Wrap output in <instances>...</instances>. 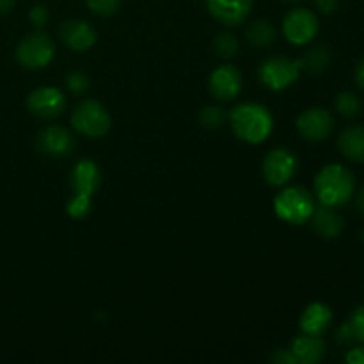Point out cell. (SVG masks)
Segmentation results:
<instances>
[{
	"label": "cell",
	"instance_id": "obj_4",
	"mask_svg": "<svg viewBox=\"0 0 364 364\" xmlns=\"http://www.w3.org/2000/svg\"><path fill=\"white\" fill-rule=\"evenodd\" d=\"M274 210L288 224H304L315 210V199L304 187H288L274 199Z\"/></svg>",
	"mask_w": 364,
	"mask_h": 364
},
{
	"label": "cell",
	"instance_id": "obj_29",
	"mask_svg": "<svg viewBox=\"0 0 364 364\" xmlns=\"http://www.w3.org/2000/svg\"><path fill=\"white\" fill-rule=\"evenodd\" d=\"M270 361L276 364H297L294 354L290 352V348H277V350L270 355Z\"/></svg>",
	"mask_w": 364,
	"mask_h": 364
},
{
	"label": "cell",
	"instance_id": "obj_9",
	"mask_svg": "<svg viewBox=\"0 0 364 364\" xmlns=\"http://www.w3.org/2000/svg\"><path fill=\"white\" fill-rule=\"evenodd\" d=\"M284 38L294 45H308L318 32V18L304 7L290 11L283 21Z\"/></svg>",
	"mask_w": 364,
	"mask_h": 364
},
{
	"label": "cell",
	"instance_id": "obj_2",
	"mask_svg": "<svg viewBox=\"0 0 364 364\" xmlns=\"http://www.w3.org/2000/svg\"><path fill=\"white\" fill-rule=\"evenodd\" d=\"M355 191V178L350 169L341 164H329L315 178V194L320 205L336 206L350 201Z\"/></svg>",
	"mask_w": 364,
	"mask_h": 364
},
{
	"label": "cell",
	"instance_id": "obj_3",
	"mask_svg": "<svg viewBox=\"0 0 364 364\" xmlns=\"http://www.w3.org/2000/svg\"><path fill=\"white\" fill-rule=\"evenodd\" d=\"M102 173L98 166L91 160H80L75 164L70 173V185L73 191V198L68 203L66 210L73 219H84L91 212L92 194L98 191Z\"/></svg>",
	"mask_w": 364,
	"mask_h": 364
},
{
	"label": "cell",
	"instance_id": "obj_17",
	"mask_svg": "<svg viewBox=\"0 0 364 364\" xmlns=\"http://www.w3.org/2000/svg\"><path fill=\"white\" fill-rule=\"evenodd\" d=\"M331 322H333V311H331L329 306L323 304V302H313L301 315L299 326L304 334L320 336V334L326 333Z\"/></svg>",
	"mask_w": 364,
	"mask_h": 364
},
{
	"label": "cell",
	"instance_id": "obj_27",
	"mask_svg": "<svg viewBox=\"0 0 364 364\" xmlns=\"http://www.w3.org/2000/svg\"><path fill=\"white\" fill-rule=\"evenodd\" d=\"M348 323H350V329L352 333H354V340L364 343V306H359V308L352 313Z\"/></svg>",
	"mask_w": 364,
	"mask_h": 364
},
{
	"label": "cell",
	"instance_id": "obj_10",
	"mask_svg": "<svg viewBox=\"0 0 364 364\" xmlns=\"http://www.w3.org/2000/svg\"><path fill=\"white\" fill-rule=\"evenodd\" d=\"M27 107L39 119H55L66 110V96L57 87H39L28 95Z\"/></svg>",
	"mask_w": 364,
	"mask_h": 364
},
{
	"label": "cell",
	"instance_id": "obj_25",
	"mask_svg": "<svg viewBox=\"0 0 364 364\" xmlns=\"http://www.w3.org/2000/svg\"><path fill=\"white\" fill-rule=\"evenodd\" d=\"M89 85H91V80H89L87 73H84V71H71L66 77L68 91L75 96L84 95L89 89Z\"/></svg>",
	"mask_w": 364,
	"mask_h": 364
},
{
	"label": "cell",
	"instance_id": "obj_21",
	"mask_svg": "<svg viewBox=\"0 0 364 364\" xmlns=\"http://www.w3.org/2000/svg\"><path fill=\"white\" fill-rule=\"evenodd\" d=\"M245 38H247L249 45L256 46V48H269L270 45L276 43L277 31L270 21L258 20L249 25L247 32H245Z\"/></svg>",
	"mask_w": 364,
	"mask_h": 364
},
{
	"label": "cell",
	"instance_id": "obj_30",
	"mask_svg": "<svg viewBox=\"0 0 364 364\" xmlns=\"http://www.w3.org/2000/svg\"><path fill=\"white\" fill-rule=\"evenodd\" d=\"M315 6L320 13L333 14L340 7V0H315Z\"/></svg>",
	"mask_w": 364,
	"mask_h": 364
},
{
	"label": "cell",
	"instance_id": "obj_13",
	"mask_svg": "<svg viewBox=\"0 0 364 364\" xmlns=\"http://www.w3.org/2000/svg\"><path fill=\"white\" fill-rule=\"evenodd\" d=\"M59 38L73 52H85L95 46L98 34L87 21L66 20L59 25Z\"/></svg>",
	"mask_w": 364,
	"mask_h": 364
},
{
	"label": "cell",
	"instance_id": "obj_6",
	"mask_svg": "<svg viewBox=\"0 0 364 364\" xmlns=\"http://www.w3.org/2000/svg\"><path fill=\"white\" fill-rule=\"evenodd\" d=\"M55 55V45L46 32L36 31L21 39L16 48V59L27 70H41L48 66Z\"/></svg>",
	"mask_w": 364,
	"mask_h": 364
},
{
	"label": "cell",
	"instance_id": "obj_36",
	"mask_svg": "<svg viewBox=\"0 0 364 364\" xmlns=\"http://www.w3.org/2000/svg\"><path fill=\"white\" fill-rule=\"evenodd\" d=\"M284 2H299V0H284Z\"/></svg>",
	"mask_w": 364,
	"mask_h": 364
},
{
	"label": "cell",
	"instance_id": "obj_28",
	"mask_svg": "<svg viewBox=\"0 0 364 364\" xmlns=\"http://www.w3.org/2000/svg\"><path fill=\"white\" fill-rule=\"evenodd\" d=\"M28 20L34 25L36 28H43L48 21V11H46L45 6H34L28 13Z\"/></svg>",
	"mask_w": 364,
	"mask_h": 364
},
{
	"label": "cell",
	"instance_id": "obj_33",
	"mask_svg": "<svg viewBox=\"0 0 364 364\" xmlns=\"http://www.w3.org/2000/svg\"><path fill=\"white\" fill-rule=\"evenodd\" d=\"M355 84L364 91V59L355 68Z\"/></svg>",
	"mask_w": 364,
	"mask_h": 364
},
{
	"label": "cell",
	"instance_id": "obj_26",
	"mask_svg": "<svg viewBox=\"0 0 364 364\" xmlns=\"http://www.w3.org/2000/svg\"><path fill=\"white\" fill-rule=\"evenodd\" d=\"M89 9L98 16H112L121 6V0H85Z\"/></svg>",
	"mask_w": 364,
	"mask_h": 364
},
{
	"label": "cell",
	"instance_id": "obj_19",
	"mask_svg": "<svg viewBox=\"0 0 364 364\" xmlns=\"http://www.w3.org/2000/svg\"><path fill=\"white\" fill-rule=\"evenodd\" d=\"M338 144L348 160L364 162V127H359V124L348 127L347 130L341 132Z\"/></svg>",
	"mask_w": 364,
	"mask_h": 364
},
{
	"label": "cell",
	"instance_id": "obj_22",
	"mask_svg": "<svg viewBox=\"0 0 364 364\" xmlns=\"http://www.w3.org/2000/svg\"><path fill=\"white\" fill-rule=\"evenodd\" d=\"M334 107H336V110L341 116L347 117V119H352V117L361 114L363 103L355 92L343 91L336 96V100H334Z\"/></svg>",
	"mask_w": 364,
	"mask_h": 364
},
{
	"label": "cell",
	"instance_id": "obj_31",
	"mask_svg": "<svg viewBox=\"0 0 364 364\" xmlns=\"http://www.w3.org/2000/svg\"><path fill=\"white\" fill-rule=\"evenodd\" d=\"M336 340L340 341V343H352V341H355L354 340V333H352V329H350V323L345 322L343 326L338 329Z\"/></svg>",
	"mask_w": 364,
	"mask_h": 364
},
{
	"label": "cell",
	"instance_id": "obj_11",
	"mask_svg": "<svg viewBox=\"0 0 364 364\" xmlns=\"http://www.w3.org/2000/svg\"><path fill=\"white\" fill-rule=\"evenodd\" d=\"M334 128V119L329 110L322 107L306 109L297 119V130L306 141L320 142L326 141Z\"/></svg>",
	"mask_w": 364,
	"mask_h": 364
},
{
	"label": "cell",
	"instance_id": "obj_35",
	"mask_svg": "<svg viewBox=\"0 0 364 364\" xmlns=\"http://www.w3.org/2000/svg\"><path fill=\"white\" fill-rule=\"evenodd\" d=\"M358 208H359V212H361L363 215H364V187H363V191L359 192V198H358Z\"/></svg>",
	"mask_w": 364,
	"mask_h": 364
},
{
	"label": "cell",
	"instance_id": "obj_16",
	"mask_svg": "<svg viewBox=\"0 0 364 364\" xmlns=\"http://www.w3.org/2000/svg\"><path fill=\"white\" fill-rule=\"evenodd\" d=\"M309 220H311L313 230H315L322 238H329V240L331 238L340 237L345 226L343 217H341L333 206L327 205L315 206Z\"/></svg>",
	"mask_w": 364,
	"mask_h": 364
},
{
	"label": "cell",
	"instance_id": "obj_14",
	"mask_svg": "<svg viewBox=\"0 0 364 364\" xmlns=\"http://www.w3.org/2000/svg\"><path fill=\"white\" fill-rule=\"evenodd\" d=\"M208 89L213 98L220 100V102H230V100L237 98L240 92L242 73L238 71V68L231 66V64L219 66L210 75Z\"/></svg>",
	"mask_w": 364,
	"mask_h": 364
},
{
	"label": "cell",
	"instance_id": "obj_20",
	"mask_svg": "<svg viewBox=\"0 0 364 364\" xmlns=\"http://www.w3.org/2000/svg\"><path fill=\"white\" fill-rule=\"evenodd\" d=\"M331 64V50L326 45H316L306 50L304 55L299 59L301 71H308L311 75H318L326 71Z\"/></svg>",
	"mask_w": 364,
	"mask_h": 364
},
{
	"label": "cell",
	"instance_id": "obj_23",
	"mask_svg": "<svg viewBox=\"0 0 364 364\" xmlns=\"http://www.w3.org/2000/svg\"><path fill=\"white\" fill-rule=\"evenodd\" d=\"M213 48H215L217 55L224 57V59H231V57L237 55L238 50H240V43H238L237 36L231 34V32H220L215 38Z\"/></svg>",
	"mask_w": 364,
	"mask_h": 364
},
{
	"label": "cell",
	"instance_id": "obj_12",
	"mask_svg": "<svg viewBox=\"0 0 364 364\" xmlns=\"http://www.w3.org/2000/svg\"><path fill=\"white\" fill-rule=\"evenodd\" d=\"M36 148L43 155L52 156V159H66L77 148L75 137L63 127H48L39 132L36 139Z\"/></svg>",
	"mask_w": 364,
	"mask_h": 364
},
{
	"label": "cell",
	"instance_id": "obj_18",
	"mask_svg": "<svg viewBox=\"0 0 364 364\" xmlns=\"http://www.w3.org/2000/svg\"><path fill=\"white\" fill-rule=\"evenodd\" d=\"M290 352L297 363L316 364L322 361L323 354H326V343H323V340H320V336L302 333L301 336L291 341Z\"/></svg>",
	"mask_w": 364,
	"mask_h": 364
},
{
	"label": "cell",
	"instance_id": "obj_1",
	"mask_svg": "<svg viewBox=\"0 0 364 364\" xmlns=\"http://www.w3.org/2000/svg\"><path fill=\"white\" fill-rule=\"evenodd\" d=\"M230 124L235 135L249 144H259L274 128L272 114L259 103H240L230 114Z\"/></svg>",
	"mask_w": 364,
	"mask_h": 364
},
{
	"label": "cell",
	"instance_id": "obj_7",
	"mask_svg": "<svg viewBox=\"0 0 364 364\" xmlns=\"http://www.w3.org/2000/svg\"><path fill=\"white\" fill-rule=\"evenodd\" d=\"M258 75L265 87L272 89V91H283V89L290 87L291 84L299 80L301 66H299V60L276 55L263 60L258 70Z\"/></svg>",
	"mask_w": 364,
	"mask_h": 364
},
{
	"label": "cell",
	"instance_id": "obj_37",
	"mask_svg": "<svg viewBox=\"0 0 364 364\" xmlns=\"http://www.w3.org/2000/svg\"><path fill=\"white\" fill-rule=\"evenodd\" d=\"M363 240H364V231H363Z\"/></svg>",
	"mask_w": 364,
	"mask_h": 364
},
{
	"label": "cell",
	"instance_id": "obj_8",
	"mask_svg": "<svg viewBox=\"0 0 364 364\" xmlns=\"http://www.w3.org/2000/svg\"><path fill=\"white\" fill-rule=\"evenodd\" d=\"M297 173V156L287 148L272 149L263 160V178L274 187H283Z\"/></svg>",
	"mask_w": 364,
	"mask_h": 364
},
{
	"label": "cell",
	"instance_id": "obj_24",
	"mask_svg": "<svg viewBox=\"0 0 364 364\" xmlns=\"http://www.w3.org/2000/svg\"><path fill=\"white\" fill-rule=\"evenodd\" d=\"M224 121H226V112L220 107L208 105L199 112V123L208 128V130H215V128L223 127Z\"/></svg>",
	"mask_w": 364,
	"mask_h": 364
},
{
	"label": "cell",
	"instance_id": "obj_15",
	"mask_svg": "<svg viewBox=\"0 0 364 364\" xmlns=\"http://www.w3.org/2000/svg\"><path fill=\"white\" fill-rule=\"evenodd\" d=\"M252 0H206L208 13L228 27H235L247 20Z\"/></svg>",
	"mask_w": 364,
	"mask_h": 364
},
{
	"label": "cell",
	"instance_id": "obj_32",
	"mask_svg": "<svg viewBox=\"0 0 364 364\" xmlns=\"http://www.w3.org/2000/svg\"><path fill=\"white\" fill-rule=\"evenodd\" d=\"M345 359H347V363L350 364H364V345L363 347L352 348Z\"/></svg>",
	"mask_w": 364,
	"mask_h": 364
},
{
	"label": "cell",
	"instance_id": "obj_5",
	"mask_svg": "<svg viewBox=\"0 0 364 364\" xmlns=\"http://www.w3.org/2000/svg\"><path fill=\"white\" fill-rule=\"evenodd\" d=\"M112 117L109 110L96 100H84L71 114V127L85 137H103L110 130Z\"/></svg>",
	"mask_w": 364,
	"mask_h": 364
},
{
	"label": "cell",
	"instance_id": "obj_34",
	"mask_svg": "<svg viewBox=\"0 0 364 364\" xmlns=\"http://www.w3.org/2000/svg\"><path fill=\"white\" fill-rule=\"evenodd\" d=\"M16 0H0V14H6L9 11H13Z\"/></svg>",
	"mask_w": 364,
	"mask_h": 364
}]
</instances>
